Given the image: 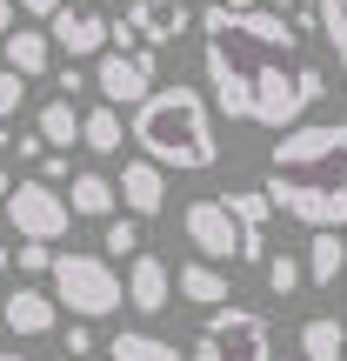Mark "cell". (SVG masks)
<instances>
[{
	"instance_id": "cell-1",
	"label": "cell",
	"mask_w": 347,
	"mask_h": 361,
	"mask_svg": "<svg viewBox=\"0 0 347 361\" xmlns=\"http://www.w3.org/2000/svg\"><path fill=\"white\" fill-rule=\"evenodd\" d=\"M201 27V74L207 94L227 121H247V128H274L287 134L314 101L327 94V74L301 54V27L281 20L274 7H207L194 13Z\"/></svg>"
},
{
	"instance_id": "cell-2",
	"label": "cell",
	"mask_w": 347,
	"mask_h": 361,
	"mask_svg": "<svg viewBox=\"0 0 347 361\" xmlns=\"http://www.w3.org/2000/svg\"><path fill=\"white\" fill-rule=\"evenodd\" d=\"M260 194L274 214H294L314 234L347 228V121H314V128H287L267 154Z\"/></svg>"
},
{
	"instance_id": "cell-3",
	"label": "cell",
	"mask_w": 347,
	"mask_h": 361,
	"mask_svg": "<svg viewBox=\"0 0 347 361\" xmlns=\"http://www.w3.org/2000/svg\"><path fill=\"white\" fill-rule=\"evenodd\" d=\"M141 161L180 174H207L220 168V128H214V101L201 87H154L127 121Z\"/></svg>"
},
{
	"instance_id": "cell-4",
	"label": "cell",
	"mask_w": 347,
	"mask_h": 361,
	"mask_svg": "<svg viewBox=\"0 0 347 361\" xmlns=\"http://www.w3.org/2000/svg\"><path fill=\"white\" fill-rule=\"evenodd\" d=\"M47 295H53V308H67L74 322H107V314H120L127 308V288H120V274H114V261L107 255H67V247H53V268H47Z\"/></svg>"
},
{
	"instance_id": "cell-5",
	"label": "cell",
	"mask_w": 347,
	"mask_h": 361,
	"mask_svg": "<svg viewBox=\"0 0 347 361\" xmlns=\"http://www.w3.org/2000/svg\"><path fill=\"white\" fill-rule=\"evenodd\" d=\"M187 361H274V328L260 308H214L194 335V355Z\"/></svg>"
},
{
	"instance_id": "cell-6",
	"label": "cell",
	"mask_w": 347,
	"mask_h": 361,
	"mask_svg": "<svg viewBox=\"0 0 347 361\" xmlns=\"http://www.w3.org/2000/svg\"><path fill=\"white\" fill-rule=\"evenodd\" d=\"M0 207H7V228L20 234V241L61 247V234L74 228V214H67V201H61V188H53V180H13V194H7Z\"/></svg>"
},
{
	"instance_id": "cell-7",
	"label": "cell",
	"mask_w": 347,
	"mask_h": 361,
	"mask_svg": "<svg viewBox=\"0 0 347 361\" xmlns=\"http://www.w3.org/2000/svg\"><path fill=\"white\" fill-rule=\"evenodd\" d=\"M160 61H154V47H134V54H94V87H101V101L107 107H141L147 94L160 87Z\"/></svg>"
},
{
	"instance_id": "cell-8",
	"label": "cell",
	"mask_w": 347,
	"mask_h": 361,
	"mask_svg": "<svg viewBox=\"0 0 347 361\" xmlns=\"http://www.w3.org/2000/svg\"><path fill=\"white\" fill-rule=\"evenodd\" d=\"M180 234L194 241V255L201 261H241V228H234V214L220 207V194H201V201L180 207Z\"/></svg>"
},
{
	"instance_id": "cell-9",
	"label": "cell",
	"mask_w": 347,
	"mask_h": 361,
	"mask_svg": "<svg viewBox=\"0 0 347 361\" xmlns=\"http://www.w3.org/2000/svg\"><path fill=\"white\" fill-rule=\"evenodd\" d=\"M47 40L67 61H94V54H107V13L101 7H61L47 20Z\"/></svg>"
},
{
	"instance_id": "cell-10",
	"label": "cell",
	"mask_w": 347,
	"mask_h": 361,
	"mask_svg": "<svg viewBox=\"0 0 347 361\" xmlns=\"http://www.w3.org/2000/svg\"><path fill=\"white\" fill-rule=\"evenodd\" d=\"M127 20H134V34H141V47H154V54L194 34L187 0H127Z\"/></svg>"
},
{
	"instance_id": "cell-11",
	"label": "cell",
	"mask_w": 347,
	"mask_h": 361,
	"mask_svg": "<svg viewBox=\"0 0 347 361\" xmlns=\"http://www.w3.org/2000/svg\"><path fill=\"white\" fill-rule=\"evenodd\" d=\"M220 207L234 214V228H241V261H267V221H274V201L260 188H234V194H220Z\"/></svg>"
},
{
	"instance_id": "cell-12",
	"label": "cell",
	"mask_w": 347,
	"mask_h": 361,
	"mask_svg": "<svg viewBox=\"0 0 347 361\" xmlns=\"http://www.w3.org/2000/svg\"><path fill=\"white\" fill-rule=\"evenodd\" d=\"M0 322H7V335L20 341H40L61 328V308H53L47 288H7V301H0Z\"/></svg>"
},
{
	"instance_id": "cell-13",
	"label": "cell",
	"mask_w": 347,
	"mask_h": 361,
	"mask_svg": "<svg viewBox=\"0 0 347 361\" xmlns=\"http://www.w3.org/2000/svg\"><path fill=\"white\" fill-rule=\"evenodd\" d=\"M120 288H127V308H134V314H160V308L174 301V268L141 247V255L127 261V281H120Z\"/></svg>"
},
{
	"instance_id": "cell-14",
	"label": "cell",
	"mask_w": 347,
	"mask_h": 361,
	"mask_svg": "<svg viewBox=\"0 0 347 361\" xmlns=\"http://www.w3.org/2000/svg\"><path fill=\"white\" fill-rule=\"evenodd\" d=\"M114 194L127 201L134 221H154L160 207H168V168H154V161H127V168L114 174Z\"/></svg>"
},
{
	"instance_id": "cell-15",
	"label": "cell",
	"mask_w": 347,
	"mask_h": 361,
	"mask_svg": "<svg viewBox=\"0 0 347 361\" xmlns=\"http://www.w3.org/2000/svg\"><path fill=\"white\" fill-rule=\"evenodd\" d=\"M61 201H67V214H80V221H114L120 194H114V174H101V168H80V174H74V188H67Z\"/></svg>"
},
{
	"instance_id": "cell-16",
	"label": "cell",
	"mask_w": 347,
	"mask_h": 361,
	"mask_svg": "<svg viewBox=\"0 0 347 361\" xmlns=\"http://www.w3.org/2000/svg\"><path fill=\"white\" fill-rule=\"evenodd\" d=\"M174 288H180V301H187V308H227V301H234V281L214 268V261H180Z\"/></svg>"
},
{
	"instance_id": "cell-17",
	"label": "cell",
	"mask_w": 347,
	"mask_h": 361,
	"mask_svg": "<svg viewBox=\"0 0 347 361\" xmlns=\"http://www.w3.org/2000/svg\"><path fill=\"white\" fill-rule=\"evenodd\" d=\"M0 54H7V67L20 80H34V74H47V67H53V40L40 34V27H13V34L0 40Z\"/></svg>"
},
{
	"instance_id": "cell-18",
	"label": "cell",
	"mask_w": 347,
	"mask_h": 361,
	"mask_svg": "<svg viewBox=\"0 0 347 361\" xmlns=\"http://www.w3.org/2000/svg\"><path fill=\"white\" fill-rule=\"evenodd\" d=\"M80 147H87V154H120V147H127V121H120V107H87V114H80Z\"/></svg>"
},
{
	"instance_id": "cell-19",
	"label": "cell",
	"mask_w": 347,
	"mask_h": 361,
	"mask_svg": "<svg viewBox=\"0 0 347 361\" xmlns=\"http://www.w3.org/2000/svg\"><path fill=\"white\" fill-rule=\"evenodd\" d=\"M301 268H308V288H334L341 281V268H347V241L341 234H308V261H301Z\"/></svg>"
},
{
	"instance_id": "cell-20",
	"label": "cell",
	"mask_w": 347,
	"mask_h": 361,
	"mask_svg": "<svg viewBox=\"0 0 347 361\" xmlns=\"http://www.w3.org/2000/svg\"><path fill=\"white\" fill-rule=\"evenodd\" d=\"M34 128H40V147H53V154H67V147L80 141V107L53 94V101H47V107L34 114Z\"/></svg>"
},
{
	"instance_id": "cell-21",
	"label": "cell",
	"mask_w": 347,
	"mask_h": 361,
	"mask_svg": "<svg viewBox=\"0 0 347 361\" xmlns=\"http://www.w3.org/2000/svg\"><path fill=\"white\" fill-rule=\"evenodd\" d=\"M107 361H187V355H180L174 341L147 335V328H120V335L107 341Z\"/></svg>"
},
{
	"instance_id": "cell-22",
	"label": "cell",
	"mask_w": 347,
	"mask_h": 361,
	"mask_svg": "<svg viewBox=\"0 0 347 361\" xmlns=\"http://www.w3.org/2000/svg\"><path fill=\"white\" fill-rule=\"evenodd\" d=\"M347 355V328L334 314H314V322H301V361H341Z\"/></svg>"
},
{
	"instance_id": "cell-23",
	"label": "cell",
	"mask_w": 347,
	"mask_h": 361,
	"mask_svg": "<svg viewBox=\"0 0 347 361\" xmlns=\"http://www.w3.org/2000/svg\"><path fill=\"white\" fill-rule=\"evenodd\" d=\"M260 274H267V295L274 301H294L301 288H308V268H301L294 255H267V261H260Z\"/></svg>"
},
{
	"instance_id": "cell-24",
	"label": "cell",
	"mask_w": 347,
	"mask_h": 361,
	"mask_svg": "<svg viewBox=\"0 0 347 361\" xmlns=\"http://www.w3.org/2000/svg\"><path fill=\"white\" fill-rule=\"evenodd\" d=\"M101 241H107V261H134V255H141V221H134V214H114Z\"/></svg>"
},
{
	"instance_id": "cell-25",
	"label": "cell",
	"mask_w": 347,
	"mask_h": 361,
	"mask_svg": "<svg viewBox=\"0 0 347 361\" xmlns=\"http://www.w3.org/2000/svg\"><path fill=\"white\" fill-rule=\"evenodd\" d=\"M314 20H321V34L334 40V54H341V80H347V0H321V7H314Z\"/></svg>"
},
{
	"instance_id": "cell-26",
	"label": "cell",
	"mask_w": 347,
	"mask_h": 361,
	"mask_svg": "<svg viewBox=\"0 0 347 361\" xmlns=\"http://www.w3.org/2000/svg\"><path fill=\"white\" fill-rule=\"evenodd\" d=\"M61 348H67V361H87L94 348H101V335H94L87 322H67V328H61Z\"/></svg>"
},
{
	"instance_id": "cell-27",
	"label": "cell",
	"mask_w": 347,
	"mask_h": 361,
	"mask_svg": "<svg viewBox=\"0 0 347 361\" xmlns=\"http://www.w3.org/2000/svg\"><path fill=\"white\" fill-rule=\"evenodd\" d=\"M27 107V80L13 74V67H0V121H13Z\"/></svg>"
},
{
	"instance_id": "cell-28",
	"label": "cell",
	"mask_w": 347,
	"mask_h": 361,
	"mask_svg": "<svg viewBox=\"0 0 347 361\" xmlns=\"http://www.w3.org/2000/svg\"><path fill=\"white\" fill-rule=\"evenodd\" d=\"M13 261H20V274H47L53 268V247L47 241H20V255H13Z\"/></svg>"
},
{
	"instance_id": "cell-29",
	"label": "cell",
	"mask_w": 347,
	"mask_h": 361,
	"mask_svg": "<svg viewBox=\"0 0 347 361\" xmlns=\"http://www.w3.org/2000/svg\"><path fill=\"white\" fill-rule=\"evenodd\" d=\"M274 13H281V20H294L301 34H308V20H314V7H321V0H267Z\"/></svg>"
},
{
	"instance_id": "cell-30",
	"label": "cell",
	"mask_w": 347,
	"mask_h": 361,
	"mask_svg": "<svg viewBox=\"0 0 347 361\" xmlns=\"http://www.w3.org/2000/svg\"><path fill=\"white\" fill-rule=\"evenodd\" d=\"M13 7H20V13H34V20H53L67 0H13Z\"/></svg>"
},
{
	"instance_id": "cell-31",
	"label": "cell",
	"mask_w": 347,
	"mask_h": 361,
	"mask_svg": "<svg viewBox=\"0 0 347 361\" xmlns=\"http://www.w3.org/2000/svg\"><path fill=\"white\" fill-rule=\"evenodd\" d=\"M53 80H61V101H74V94H80V87H87V74H80V61H74V67H67V74H53Z\"/></svg>"
},
{
	"instance_id": "cell-32",
	"label": "cell",
	"mask_w": 347,
	"mask_h": 361,
	"mask_svg": "<svg viewBox=\"0 0 347 361\" xmlns=\"http://www.w3.org/2000/svg\"><path fill=\"white\" fill-rule=\"evenodd\" d=\"M40 180H67V154H53V147H47V154H40Z\"/></svg>"
},
{
	"instance_id": "cell-33",
	"label": "cell",
	"mask_w": 347,
	"mask_h": 361,
	"mask_svg": "<svg viewBox=\"0 0 347 361\" xmlns=\"http://www.w3.org/2000/svg\"><path fill=\"white\" fill-rule=\"evenodd\" d=\"M13 20H20V7H13V0H0V40L13 34Z\"/></svg>"
},
{
	"instance_id": "cell-34",
	"label": "cell",
	"mask_w": 347,
	"mask_h": 361,
	"mask_svg": "<svg viewBox=\"0 0 347 361\" xmlns=\"http://www.w3.org/2000/svg\"><path fill=\"white\" fill-rule=\"evenodd\" d=\"M0 361H34V355H27V348H0Z\"/></svg>"
},
{
	"instance_id": "cell-35",
	"label": "cell",
	"mask_w": 347,
	"mask_h": 361,
	"mask_svg": "<svg viewBox=\"0 0 347 361\" xmlns=\"http://www.w3.org/2000/svg\"><path fill=\"white\" fill-rule=\"evenodd\" d=\"M220 7H234V13H247V7H260V0H220Z\"/></svg>"
},
{
	"instance_id": "cell-36",
	"label": "cell",
	"mask_w": 347,
	"mask_h": 361,
	"mask_svg": "<svg viewBox=\"0 0 347 361\" xmlns=\"http://www.w3.org/2000/svg\"><path fill=\"white\" fill-rule=\"evenodd\" d=\"M7 268H13V247H7V241H0V274H7Z\"/></svg>"
},
{
	"instance_id": "cell-37",
	"label": "cell",
	"mask_w": 347,
	"mask_h": 361,
	"mask_svg": "<svg viewBox=\"0 0 347 361\" xmlns=\"http://www.w3.org/2000/svg\"><path fill=\"white\" fill-rule=\"evenodd\" d=\"M7 194H13V174H0V201H7Z\"/></svg>"
},
{
	"instance_id": "cell-38",
	"label": "cell",
	"mask_w": 347,
	"mask_h": 361,
	"mask_svg": "<svg viewBox=\"0 0 347 361\" xmlns=\"http://www.w3.org/2000/svg\"><path fill=\"white\" fill-rule=\"evenodd\" d=\"M0 147H13V134H7V121H0Z\"/></svg>"
},
{
	"instance_id": "cell-39",
	"label": "cell",
	"mask_w": 347,
	"mask_h": 361,
	"mask_svg": "<svg viewBox=\"0 0 347 361\" xmlns=\"http://www.w3.org/2000/svg\"><path fill=\"white\" fill-rule=\"evenodd\" d=\"M94 7H114V0H94Z\"/></svg>"
},
{
	"instance_id": "cell-40",
	"label": "cell",
	"mask_w": 347,
	"mask_h": 361,
	"mask_svg": "<svg viewBox=\"0 0 347 361\" xmlns=\"http://www.w3.org/2000/svg\"><path fill=\"white\" fill-rule=\"evenodd\" d=\"M0 341H7V322H0Z\"/></svg>"
},
{
	"instance_id": "cell-41",
	"label": "cell",
	"mask_w": 347,
	"mask_h": 361,
	"mask_svg": "<svg viewBox=\"0 0 347 361\" xmlns=\"http://www.w3.org/2000/svg\"><path fill=\"white\" fill-rule=\"evenodd\" d=\"M294 361H301V355H294Z\"/></svg>"
}]
</instances>
